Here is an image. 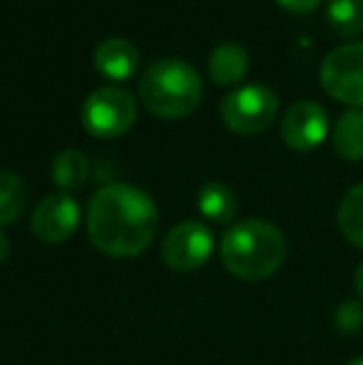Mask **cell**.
Here are the masks:
<instances>
[{
	"instance_id": "cell-15",
	"label": "cell",
	"mask_w": 363,
	"mask_h": 365,
	"mask_svg": "<svg viewBox=\"0 0 363 365\" xmlns=\"http://www.w3.org/2000/svg\"><path fill=\"white\" fill-rule=\"evenodd\" d=\"M339 231L351 246L363 249V184H356L344 194L339 204Z\"/></svg>"
},
{
	"instance_id": "cell-8",
	"label": "cell",
	"mask_w": 363,
	"mask_h": 365,
	"mask_svg": "<svg viewBox=\"0 0 363 365\" xmlns=\"http://www.w3.org/2000/svg\"><path fill=\"white\" fill-rule=\"evenodd\" d=\"M326 135H329V112L319 102H296L281 120V140L294 152H311L321 147Z\"/></svg>"
},
{
	"instance_id": "cell-18",
	"label": "cell",
	"mask_w": 363,
	"mask_h": 365,
	"mask_svg": "<svg viewBox=\"0 0 363 365\" xmlns=\"http://www.w3.org/2000/svg\"><path fill=\"white\" fill-rule=\"evenodd\" d=\"M334 323L341 333L346 336H354V333L363 331V301L354 298V301H344L339 308H336Z\"/></svg>"
},
{
	"instance_id": "cell-11",
	"label": "cell",
	"mask_w": 363,
	"mask_h": 365,
	"mask_svg": "<svg viewBox=\"0 0 363 365\" xmlns=\"http://www.w3.org/2000/svg\"><path fill=\"white\" fill-rule=\"evenodd\" d=\"M247 70L249 53L239 43H222L209 55V77L222 87H232L242 82Z\"/></svg>"
},
{
	"instance_id": "cell-1",
	"label": "cell",
	"mask_w": 363,
	"mask_h": 365,
	"mask_svg": "<svg viewBox=\"0 0 363 365\" xmlns=\"http://www.w3.org/2000/svg\"><path fill=\"white\" fill-rule=\"evenodd\" d=\"M160 212L152 197L132 184H107L90 199L88 234L95 249L115 259L137 256L152 244Z\"/></svg>"
},
{
	"instance_id": "cell-4",
	"label": "cell",
	"mask_w": 363,
	"mask_h": 365,
	"mask_svg": "<svg viewBox=\"0 0 363 365\" xmlns=\"http://www.w3.org/2000/svg\"><path fill=\"white\" fill-rule=\"evenodd\" d=\"M219 115L232 132L252 137L272 127V122L279 115V97L267 85L239 87V90L224 95Z\"/></svg>"
},
{
	"instance_id": "cell-9",
	"label": "cell",
	"mask_w": 363,
	"mask_h": 365,
	"mask_svg": "<svg viewBox=\"0 0 363 365\" xmlns=\"http://www.w3.org/2000/svg\"><path fill=\"white\" fill-rule=\"evenodd\" d=\"M80 204L70 194H48L35 207L30 229L43 244H63L78 231Z\"/></svg>"
},
{
	"instance_id": "cell-3",
	"label": "cell",
	"mask_w": 363,
	"mask_h": 365,
	"mask_svg": "<svg viewBox=\"0 0 363 365\" xmlns=\"http://www.w3.org/2000/svg\"><path fill=\"white\" fill-rule=\"evenodd\" d=\"M202 77L189 63L177 58L157 60L140 77V100L162 120H182L202 102Z\"/></svg>"
},
{
	"instance_id": "cell-12",
	"label": "cell",
	"mask_w": 363,
	"mask_h": 365,
	"mask_svg": "<svg viewBox=\"0 0 363 365\" xmlns=\"http://www.w3.org/2000/svg\"><path fill=\"white\" fill-rule=\"evenodd\" d=\"M197 207L202 212V217L212 224H229L237 217V194L222 182H209L199 189L197 194Z\"/></svg>"
},
{
	"instance_id": "cell-22",
	"label": "cell",
	"mask_w": 363,
	"mask_h": 365,
	"mask_svg": "<svg viewBox=\"0 0 363 365\" xmlns=\"http://www.w3.org/2000/svg\"><path fill=\"white\" fill-rule=\"evenodd\" d=\"M344 365H363V358H354V361H349V363H344Z\"/></svg>"
},
{
	"instance_id": "cell-13",
	"label": "cell",
	"mask_w": 363,
	"mask_h": 365,
	"mask_svg": "<svg viewBox=\"0 0 363 365\" xmlns=\"http://www.w3.org/2000/svg\"><path fill=\"white\" fill-rule=\"evenodd\" d=\"M334 152L346 162L363 159V110H349L339 117L334 127Z\"/></svg>"
},
{
	"instance_id": "cell-16",
	"label": "cell",
	"mask_w": 363,
	"mask_h": 365,
	"mask_svg": "<svg viewBox=\"0 0 363 365\" xmlns=\"http://www.w3.org/2000/svg\"><path fill=\"white\" fill-rule=\"evenodd\" d=\"M326 23L339 38H356L363 33V0H329Z\"/></svg>"
},
{
	"instance_id": "cell-10",
	"label": "cell",
	"mask_w": 363,
	"mask_h": 365,
	"mask_svg": "<svg viewBox=\"0 0 363 365\" xmlns=\"http://www.w3.org/2000/svg\"><path fill=\"white\" fill-rule=\"evenodd\" d=\"M92 63L107 80L127 82L140 70V50L125 38H107L95 48Z\"/></svg>"
},
{
	"instance_id": "cell-20",
	"label": "cell",
	"mask_w": 363,
	"mask_h": 365,
	"mask_svg": "<svg viewBox=\"0 0 363 365\" xmlns=\"http://www.w3.org/2000/svg\"><path fill=\"white\" fill-rule=\"evenodd\" d=\"M354 286H356V293H359V301H363V261L359 264V269H356Z\"/></svg>"
},
{
	"instance_id": "cell-17",
	"label": "cell",
	"mask_w": 363,
	"mask_h": 365,
	"mask_svg": "<svg viewBox=\"0 0 363 365\" xmlns=\"http://www.w3.org/2000/svg\"><path fill=\"white\" fill-rule=\"evenodd\" d=\"M28 204V189L23 179L13 172L0 169V226H8L20 219Z\"/></svg>"
},
{
	"instance_id": "cell-19",
	"label": "cell",
	"mask_w": 363,
	"mask_h": 365,
	"mask_svg": "<svg viewBox=\"0 0 363 365\" xmlns=\"http://www.w3.org/2000/svg\"><path fill=\"white\" fill-rule=\"evenodd\" d=\"M276 3L291 15H309L319 8L321 0H276Z\"/></svg>"
},
{
	"instance_id": "cell-14",
	"label": "cell",
	"mask_w": 363,
	"mask_h": 365,
	"mask_svg": "<svg viewBox=\"0 0 363 365\" xmlns=\"http://www.w3.org/2000/svg\"><path fill=\"white\" fill-rule=\"evenodd\" d=\"M90 177V162L80 149H63L53 162V182L65 194L85 187Z\"/></svg>"
},
{
	"instance_id": "cell-21",
	"label": "cell",
	"mask_w": 363,
	"mask_h": 365,
	"mask_svg": "<svg viewBox=\"0 0 363 365\" xmlns=\"http://www.w3.org/2000/svg\"><path fill=\"white\" fill-rule=\"evenodd\" d=\"M8 254H10V244H8V236L0 231V266L5 264V259H8Z\"/></svg>"
},
{
	"instance_id": "cell-2",
	"label": "cell",
	"mask_w": 363,
	"mask_h": 365,
	"mask_svg": "<svg viewBox=\"0 0 363 365\" xmlns=\"http://www.w3.org/2000/svg\"><path fill=\"white\" fill-rule=\"evenodd\" d=\"M222 261L242 281H264L286 259V236L272 221L247 219L229 226L222 236Z\"/></svg>"
},
{
	"instance_id": "cell-5",
	"label": "cell",
	"mask_w": 363,
	"mask_h": 365,
	"mask_svg": "<svg viewBox=\"0 0 363 365\" xmlns=\"http://www.w3.org/2000/svg\"><path fill=\"white\" fill-rule=\"evenodd\" d=\"M83 127L88 135L100 140H117L127 135L137 120V102L127 90L120 87H100L83 105Z\"/></svg>"
},
{
	"instance_id": "cell-6",
	"label": "cell",
	"mask_w": 363,
	"mask_h": 365,
	"mask_svg": "<svg viewBox=\"0 0 363 365\" xmlns=\"http://www.w3.org/2000/svg\"><path fill=\"white\" fill-rule=\"evenodd\" d=\"M321 87L336 102L363 110V43L331 50L321 63Z\"/></svg>"
},
{
	"instance_id": "cell-7",
	"label": "cell",
	"mask_w": 363,
	"mask_h": 365,
	"mask_svg": "<svg viewBox=\"0 0 363 365\" xmlns=\"http://www.w3.org/2000/svg\"><path fill=\"white\" fill-rule=\"evenodd\" d=\"M214 251L212 229L202 221H182L162 241V259L172 271H197Z\"/></svg>"
}]
</instances>
